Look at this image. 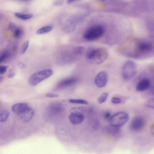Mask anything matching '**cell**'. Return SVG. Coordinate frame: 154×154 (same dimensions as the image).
I'll return each mask as SVG.
<instances>
[{"label":"cell","instance_id":"6da1fadb","mask_svg":"<svg viewBox=\"0 0 154 154\" xmlns=\"http://www.w3.org/2000/svg\"><path fill=\"white\" fill-rule=\"evenodd\" d=\"M86 56L88 60L93 61L96 64H100L106 59L108 53L103 48H91L88 50Z\"/></svg>","mask_w":154,"mask_h":154},{"label":"cell","instance_id":"7a4b0ae2","mask_svg":"<svg viewBox=\"0 0 154 154\" xmlns=\"http://www.w3.org/2000/svg\"><path fill=\"white\" fill-rule=\"evenodd\" d=\"M104 31V28L102 25H95L89 28L85 32L83 37L86 40L94 41L101 37Z\"/></svg>","mask_w":154,"mask_h":154},{"label":"cell","instance_id":"3957f363","mask_svg":"<svg viewBox=\"0 0 154 154\" xmlns=\"http://www.w3.org/2000/svg\"><path fill=\"white\" fill-rule=\"evenodd\" d=\"M129 118V115L126 112H119L111 116L109 119V124L110 125L119 128L127 122Z\"/></svg>","mask_w":154,"mask_h":154},{"label":"cell","instance_id":"277c9868","mask_svg":"<svg viewBox=\"0 0 154 154\" xmlns=\"http://www.w3.org/2000/svg\"><path fill=\"white\" fill-rule=\"evenodd\" d=\"M53 74V71L50 69L39 71L30 76L28 79V83L31 85L35 86Z\"/></svg>","mask_w":154,"mask_h":154},{"label":"cell","instance_id":"5b68a950","mask_svg":"<svg viewBox=\"0 0 154 154\" xmlns=\"http://www.w3.org/2000/svg\"><path fill=\"white\" fill-rule=\"evenodd\" d=\"M136 72V67L135 63L131 61H128L123 65L122 74L123 78L126 80L132 78Z\"/></svg>","mask_w":154,"mask_h":154},{"label":"cell","instance_id":"8992f818","mask_svg":"<svg viewBox=\"0 0 154 154\" xmlns=\"http://www.w3.org/2000/svg\"><path fill=\"white\" fill-rule=\"evenodd\" d=\"M144 125V120L143 118L140 116H137L131 120L129 127L133 131H139L143 128Z\"/></svg>","mask_w":154,"mask_h":154},{"label":"cell","instance_id":"52a82bcc","mask_svg":"<svg viewBox=\"0 0 154 154\" xmlns=\"http://www.w3.org/2000/svg\"><path fill=\"white\" fill-rule=\"evenodd\" d=\"M108 79L107 73L104 71H101L96 75L95 79V83L98 87L103 88L106 85Z\"/></svg>","mask_w":154,"mask_h":154},{"label":"cell","instance_id":"ba28073f","mask_svg":"<svg viewBox=\"0 0 154 154\" xmlns=\"http://www.w3.org/2000/svg\"><path fill=\"white\" fill-rule=\"evenodd\" d=\"M48 111L50 116H56L60 115L63 112V108L60 103L54 102L49 105Z\"/></svg>","mask_w":154,"mask_h":154},{"label":"cell","instance_id":"9c48e42d","mask_svg":"<svg viewBox=\"0 0 154 154\" xmlns=\"http://www.w3.org/2000/svg\"><path fill=\"white\" fill-rule=\"evenodd\" d=\"M35 113L34 109L29 106L23 112L18 114L20 121L23 123L29 122L33 117Z\"/></svg>","mask_w":154,"mask_h":154},{"label":"cell","instance_id":"30bf717a","mask_svg":"<svg viewBox=\"0 0 154 154\" xmlns=\"http://www.w3.org/2000/svg\"><path fill=\"white\" fill-rule=\"evenodd\" d=\"M76 79L74 77L66 78L60 82L56 85L55 90H58L71 86L75 83Z\"/></svg>","mask_w":154,"mask_h":154},{"label":"cell","instance_id":"8fae6325","mask_svg":"<svg viewBox=\"0 0 154 154\" xmlns=\"http://www.w3.org/2000/svg\"><path fill=\"white\" fill-rule=\"evenodd\" d=\"M150 86V82L149 79L144 78L140 80L137 84L136 90L138 91H143L148 89Z\"/></svg>","mask_w":154,"mask_h":154},{"label":"cell","instance_id":"7c38bea8","mask_svg":"<svg viewBox=\"0 0 154 154\" xmlns=\"http://www.w3.org/2000/svg\"><path fill=\"white\" fill-rule=\"evenodd\" d=\"M69 119L73 124L78 125L83 122L84 116L83 114H71L69 116Z\"/></svg>","mask_w":154,"mask_h":154},{"label":"cell","instance_id":"4fadbf2b","mask_svg":"<svg viewBox=\"0 0 154 154\" xmlns=\"http://www.w3.org/2000/svg\"><path fill=\"white\" fill-rule=\"evenodd\" d=\"M29 107L28 104L26 103H19L15 104L12 106V110L18 115L20 114Z\"/></svg>","mask_w":154,"mask_h":154},{"label":"cell","instance_id":"5bb4252c","mask_svg":"<svg viewBox=\"0 0 154 154\" xmlns=\"http://www.w3.org/2000/svg\"><path fill=\"white\" fill-rule=\"evenodd\" d=\"M152 46L151 44L148 42H142L139 43L137 48L139 51L142 53H146L151 50Z\"/></svg>","mask_w":154,"mask_h":154},{"label":"cell","instance_id":"9a60e30c","mask_svg":"<svg viewBox=\"0 0 154 154\" xmlns=\"http://www.w3.org/2000/svg\"><path fill=\"white\" fill-rule=\"evenodd\" d=\"M119 127L112 126L111 125L106 127L105 130L108 134L115 135L118 134L120 132Z\"/></svg>","mask_w":154,"mask_h":154},{"label":"cell","instance_id":"2e32d148","mask_svg":"<svg viewBox=\"0 0 154 154\" xmlns=\"http://www.w3.org/2000/svg\"><path fill=\"white\" fill-rule=\"evenodd\" d=\"M53 28V27L51 26H45L38 29L36 33L38 35L50 32L52 29Z\"/></svg>","mask_w":154,"mask_h":154},{"label":"cell","instance_id":"e0dca14e","mask_svg":"<svg viewBox=\"0 0 154 154\" xmlns=\"http://www.w3.org/2000/svg\"><path fill=\"white\" fill-rule=\"evenodd\" d=\"M85 110V108L83 107H74L70 109L69 112L70 114H83Z\"/></svg>","mask_w":154,"mask_h":154},{"label":"cell","instance_id":"ac0fdd59","mask_svg":"<svg viewBox=\"0 0 154 154\" xmlns=\"http://www.w3.org/2000/svg\"><path fill=\"white\" fill-rule=\"evenodd\" d=\"M10 113L8 110H3L0 111V122H3L6 121Z\"/></svg>","mask_w":154,"mask_h":154},{"label":"cell","instance_id":"d6986e66","mask_svg":"<svg viewBox=\"0 0 154 154\" xmlns=\"http://www.w3.org/2000/svg\"><path fill=\"white\" fill-rule=\"evenodd\" d=\"M15 16L21 20H26L29 19L33 17V15L31 14H24L19 13H16Z\"/></svg>","mask_w":154,"mask_h":154},{"label":"cell","instance_id":"ffe728a7","mask_svg":"<svg viewBox=\"0 0 154 154\" xmlns=\"http://www.w3.org/2000/svg\"><path fill=\"white\" fill-rule=\"evenodd\" d=\"M109 96L107 93H103L101 94L98 97L97 100L98 103L99 104H102L105 102L107 100Z\"/></svg>","mask_w":154,"mask_h":154},{"label":"cell","instance_id":"44dd1931","mask_svg":"<svg viewBox=\"0 0 154 154\" xmlns=\"http://www.w3.org/2000/svg\"><path fill=\"white\" fill-rule=\"evenodd\" d=\"M23 31L19 27H16L14 30V36L17 38L21 37L23 34Z\"/></svg>","mask_w":154,"mask_h":154},{"label":"cell","instance_id":"7402d4cb","mask_svg":"<svg viewBox=\"0 0 154 154\" xmlns=\"http://www.w3.org/2000/svg\"><path fill=\"white\" fill-rule=\"evenodd\" d=\"M69 101L72 103L83 104H88V102L86 100L82 99H70L69 100Z\"/></svg>","mask_w":154,"mask_h":154},{"label":"cell","instance_id":"603a6c76","mask_svg":"<svg viewBox=\"0 0 154 154\" xmlns=\"http://www.w3.org/2000/svg\"><path fill=\"white\" fill-rule=\"evenodd\" d=\"M85 51L84 48L82 46L75 47L74 50V53L75 55H80L82 54Z\"/></svg>","mask_w":154,"mask_h":154},{"label":"cell","instance_id":"cb8c5ba5","mask_svg":"<svg viewBox=\"0 0 154 154\" xmlns=\"http://www.w3.org/2000/svg\"><path fill=\"white\" fill-rule=\"evenodd\" d=\"M29 42L28 40L25 41L23 44L20 50V53L22 54L26 52L29 46Z\"/></svg>","mask_w":154,"mask_h":154},{"label":"cell","instance_id":"d4e9b609","mask_svg":"<svg viewBox=\"0 0 154 154\" xmlns=\"http://www.w3.org/2000/svg\"><path fill=\"white\" fill-rule=\"evenodd\" d=\"M146 106L151 108H154V99L153 98L149 99L146 104Z\"/></svg>","mask_w":154,"mask_h":154},{"label":"cell","instance_id":"484cf974","mask_svg":"<svg viewBox=\"0 0 154 154\" xmlns=\"http://www.w3.org/2000/svg\"><path fill=\"white\" fill-rule=\"evenodd\" d=\"M8 56V53L7 52L3 53L0 55V63H2Z\"/></svg>","mask_w":154,"mask_h":154},{"label":"cell","instance_id":"4316f807","mask_svg":"<svg viewBox=\"0 0 154 154\" xmlns=\"http://www.w3.org/2000/svg\"><path fill=\"white\" fill-rule=\"evenodd\" d=\"M111 101L113 103L119 104L121 102L122 100L119 97H113L111 98Z\"/></svg>","mask_w":154,"mask_h":154},{"label":"cell","instance_id":"83f0119b","mask_svg":"<svg viewBox=\"0 0 154 154\" xmlns=\"http://www.w3.org/2000/svg\"><path fill=\"white\" fill-rule=\"evenodd\" d=\"M8 66H0V74H3L5 73L8 68Z\"/></svg>","mask_w":154,"mask_h":154},{"label":"cell","instance_id":"f1b7e54d","mask_svg":"<svg viewBox=\"0 0 154 154\" xmlns=\"http://www.w3.org/2000/svg\"><path fill=\"white\" fill-rule=\"evenodd\" d=\"M46 96L50 98H55L58 97L59 95L57 94L50 93L47 94Z\"/></svg>","mask_w":154,"mask_h":154},{"label":"cell","instance_id":"f546056e","mask_svg":"<svg viewBox=\"0 0 154 154\" xmlns=\"http://www.w3.org/2000/svg\"><path fill=\"white\" fill-rule=\"evenodd\" d=\"M63 0H55L54 2V5L55 6H60L62 4Z\"/></svg>","mask_w":154,"mask_h":154},{"label":"cell","instance_id":"4dcf8cb0","mask_svg":"<svg viewBox=\"0 0 154 154\" xmlns=\"http://www.w3.org/2000/svg\"><path fill=\"white\" fill-rule=\"evenodd\" d=\"M111 116V114L109 111L106 112L104 115V118L106 119H109Z\"/></svg>","mask_w":154,"mask_h":154},{"label":"cell","instance_id":"1f68e13d","mask_svg":"<svg viewBox=\"0 0 154 154\" xmlns=\"http://www.w3.org/2000/svg\"><path fill=\"white\" fill-rule=\"evenodd\" d=\"M16 27L15 25L12 23H10L8 26L9 29L11 30H14Z\"/></svg>","mask_w":154,"mask_h":154},{"label":"cell","instance_id":"d6a6232c","mask_svg":"<svg viewBox=\"0 0 154 154\" xmlns=\"http://www.w3.org/2000/svg\"><path fill=\"white\" fill-rule=\"evenodd\" d=\"M14 73L11 72L9 74V75H8V77L9 78H12L14 76Z\"/></svg>","mask_w":154,"mask_h":154},{"label":"cell","instance_id":"836d02e7","mask_svg":"<svg viewBox=\"0 0 154 154\" xmlns=\"http://www.w3.org/2000/svg\"><path fill=\"white\" fill-rule=\"evenodd\" d=\"M76 0H67V3L68 4H69L72 3Z\"/></svg>","mask_w":154,"mask_h":154},{"label":"cell","instance_id":"e575fe53","mask_svg":"<svg viewBox=\"0 0 154 154\" xmlns=\"http://www.w3.org/2000/svg\"><path fill=\"white\" fill-rule=\"evenodd\" d=\"M3 77L0 76V82L3 80Z\"/></svg>","mask_w":154,"mask_h":154},{"label":"cell","instance_id":"d590c367","mask_svg":"<svg viewBox=\"0 0 154 154\" xmlns=\"http://www.w3.org/2000/svg\"><path fill=\"white\" fill-rule=\"evenodd\" d=\"M19 0L23 1H28L30 0Z\"/></svg>","mask_w":154,"mask_h":154}]
</instances>
